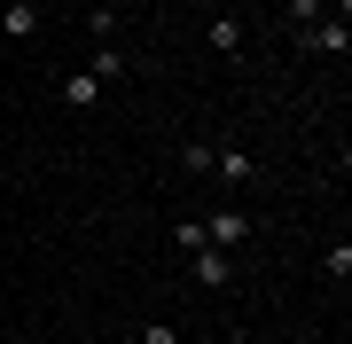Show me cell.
<instances>
[{
    "instance_id": "ba28073f",
    "label": "cell",
    "mask_w": 352,
    "mask_h": 344,
    "mask_svg": "<svg viewBox=\"0 0 352 344\" xmlns=\"http://www.w3.org/2000/svg\"><path fill=\"white\" fill-rule=\"evenodd\" d=\"M212 47H219V55H243V24H235V16H219V24H212Z\"/></svg>"
},
{
    "instance_id": "6da1fadb",
    "label": "cell",
    "mask_w": 352,
    "mask_h": 344,
    "mask_svg": "<svg viewBox=\"0 0 352 344\" xmlns=\"http://www.w3.org/2000/svg\"><path fill=\"white\" fill-rule=\"evenodd\" d=\"M204 242H212V251H235V242H251V211H212V219H204Z\"/></svg>"
},
{
    "instance_id": "9c48e42d",
    "label": "cell",
    "mask_w": 352,
    "mask_h": 344,
    "mask_svg": "<svg viewBox=\"0 0 352 344\" xmlns=\"http://www.w3.org/2000/svg\"><path fill=\"white\" fill-rule=\"evenodd\" d=\"M289 24H298V32H305V24H321V0H289Z\"/></svg>"
},
{
    "instance_id": "52a82bcc",
    "label": "cell",
    "mask_w": 352,
    "mask_h": 344,
    "mask_svg": "<svg viewBox=\"0 0 352 344\" xmlns=\"http://www.w3.org/2000/svg\"><path fill=\"white\" fill-rule=\"evenodd\" d=\"M133 63H126V47H94V78H102V87H110V78H126Z\"/></svg>"
},
{
    "instance_id": "277c9868",
    "label": "cell",
    "mask_w": 352,
    "mask_h": 344,
    "mask_svg": "<svg viewBox=\"0 0 352 344\" xmlns=\"http://www.w3.org/2000/svg\"><path fill=\"white\" fill-rule=\"evenodd\" d=\"M0 32H8V39H32L39 32V8H32V0H0Z\"/></svg>"
},
{
    "instance_id": "8992f818",
    "label": "cell",
    "mask_w": 352,
    "mask_h": 344,
    "mask_svg": "<svg viewBox=\"0 0 352 344\" xmlns=\"http://www.w3.org/2000/svg\"><path fill=\"white\" fill-rule=\"evenodd\" d=\"M258 165H251V157H243V149H219L212 157V180H235V188H243V180H251Z\"/></svg>"
},
{
    "instance_id": "3957f363",
    "label": "cell",
    "mask_w": 352,
    "mask_h": 344,
    "mask_svg": "<svg viewBox=\"0 0 352 344\" xmlns=\"http://www.w3.org/2000/svg\"><path fill=\"white\" fill-rule=\"evenodd\" d=\"M188 266H196V282H204V290H227V282H235L227 251H212V242H204V251H188Z\"/></svg>"
},
{
    "instance_id": "7a4b0ae2",
    "label": "cell",
    "mask_w": 352,
    "mask_h": 344,
    "mask_svg": "<svg viewBox=\"0 0 352 344\" xmlns=\"http://www.w3.org/2000/svg\"><path fill=\"white\" fill-rule=\"evenodd\" d=\"M298 39H305L314 55H344V47H352V24H344V16H321V24H305Z\"/></svg>"
},
{
    "instance_id": "5b68a950",
    "label": "cell",
    "mask_w": 352,
    "mask_h": 344,
    "mask_svg": "<svg viewBox=\"0 0 352 344\" xmlns=\"http://www.w3.org/2000/svg\"><path fill=\"white\" fill-rule=\"evenodd\" d=\"M63 102H71V110H102V78H94V71H71V78H63Z\"/></svg>"
},
{
    "instance_id": "30bf717a",
    "label": "cell",
    "mask_w": 352,
    "mask_h": 344,
    "mask_svg": "<svg viewBox=\"0 0 352 344\" xmlns=\"http://www.w3.org/2000/svg\"><path fill=\"white\" fill-rule=\"evenodd\" d=\"M141 344H180V336L164 329V321H149V329H141Z\"/></svg>"
}]
</instances>
